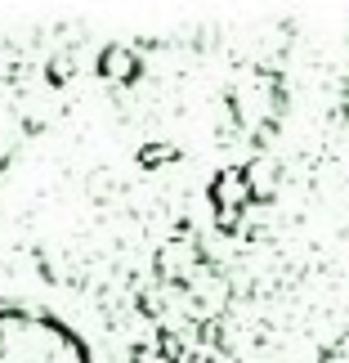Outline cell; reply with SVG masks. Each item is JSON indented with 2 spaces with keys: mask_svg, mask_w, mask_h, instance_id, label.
<instances>
[{
  "mask_svg": "<svg viewBox=\"0 0 349 363\" xmlns=\"http://www.w3.org/2000/svg\"><path fill=\"white\" fill-rule=\"evenodd\" d=\"M0 363H90V350L50 314L0 310Z\"/></svg>",
  "mask_w": 349,
  "mask_h": 363,
  "instance_id": "1",
  "label": "cell"
}]
</instances>
